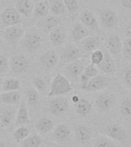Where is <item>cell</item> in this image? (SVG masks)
Segmentation results:
<instances>
[{
	"label": "cell",
	"instance_id": "cell-34",
	"mask_svg": "<svg viewBox=\"0 0 131 147\" xmlns=\"http://www.w3.org/2000/svg\"><path fill=\"white\" fill-rule=\"evenodd\" d=\"M120 112L126 117H131V97L124 99L120 105Z\"/></svg>",
	"mask_w": 131,
	"mask_h": 147
},
{
	"label": "cell",
	"instance_id": "cell-27",
	"mask_svg": "<svg viewBox=\"0 0 131 147\" xmlns=\"http://www.w3.org/2000/svg\"><path fill=\"white\" fill-rule=\"evenodd\" d=\"M49 10H50V4L49 2L46 0L38 2L34 8V15L37 17H45L48 15Z\"/></svg>",
	"mask_w": 131,
	"mask_h": 147
},
{
	"label": "cell",
	"instance_id": "cell-6",
	"mask_svg": "<svg viewBox=\"0 0 131 147\" xmlns=\"http://www.w3.org/2000/svg\"><path fill=\"white\" fill-rule=\"evenodd\" d=\"M24 34H25V31L22 28L17 25H13L7 28L6 30L5 31L4 36L5 40L10 45H14L22 38Z\"/></svg>",
	"mask_w": 131,
	"mask_h": 147
},
{
	"label": "cell",
	"instance_id": "cell-49",
	"mask_svg": "<svg viewBox=\"0 0 131 147\" xmlns=\"http://www.w3.org/2000/svg\"><path fill=\"white\" fill-rule=\"evenodd\" d=\"M2 84V79L0 78V85Z\"/></svg>",
	"mask_w": 131,
	"mask_h": 147
},
{
	"label": "cell",
	"instance_id": "cell-32",
	"mask_svg": "<svg viewBox=\"0 0 131 147\" xmlns=\"http://www.w3.org/2000/svg\"><path fill=\"white\" fill-rule=\"evenodd\" d=\"M29 136V130L26 127L22 126H20L19 127L16 129L13 133L14 139L17 141H22L24 140L25 138H27Z\"/></svg>",
	"mask_w": 131,
	"mask_h": 147
},
{
	"label": "cell",
	"instance_id": "cell-33",
	"mask_svg": "<svg viewBox=\"0 0 131 147\" xmlns=\"http://www.w3.org/2000/svg\"><path fill=\"white\" fill-rule=\"evenodd\" d=\"M32 84L38 93H45L47 90V83L41 77H36L32 80Z\"/></svg>",
	"mask_w": 131,
	"mask_h": 147
},
{
	"label": "cell",
	"instance_id": "cell-14",
	"mask_svg": "<svg viewBox=\"0 0 131 147\" xmlns=\"http://www.w3.org/2000/svg\"><path fill=\"white\" fill-rule=\"evenodd\" d=\"M101 20L102 25L105 28L114 27L117 23V16L111 9H103L101 12Z\"/></svg>",
	"mask_w": 131,
	"mask_h": 147
},
{
	"label": "cell",
	"instance_id": "cell-31",
	"mask_svg": "<svg viewBox=\"0 0 131 147\" xmlns=\"http://www.w3.org/2000/svg\"><path fill=\"white\" fill-rule=\"evenodd\" d=\"M14 117V113L11 110H5L0 114V123L2 127H6L11 123Z\"/></svg>",
	"mask_w": 131,
	"mask_h": 147
},
{
	"label": "cell",
	"instance_id": "cell-29",
	"mask_svg": "<svg viewBox=\"0 0 131 147\" xmlns=\"http://www.w3.org/2000/svg\"><path fill=\"white\" fill-rule=\"evenodd\" d=\"M49 4H50L51 11L55 16L63 15L66 11L64 0H49Z\"/></svg>",
	"mask_w": 131,
	"mask_h": 147
},
{
	"label": "cell",
	"instance_id": "cell-38",
	"mask_svg": "<svg viewBox=\"0 0 131 147\" xmlns=\"http://www.w3.org/2000/svg\"><path fill=\"white\" fill-rule=\"evenodd\" d=\"M103 58V53L102 51L97 49L94 51H93L90 55V61H91V64L94 65H98Z\"/></svg>",
	"mask_w": 131,
	"mask_h": 147
},
{
	"label": "cell",
	"instance_id": "cell-41",
	"mask_svg": "<svg viewBox=\"0 0 131 147\" xmlns=\"http://www.w3.org/2000/svg\"><path fill=\"white\" fill-rule=\"evenodd\" d=\"M96 147H116V146L109 138L103 136L97 140Z\"/></svg>",
	"mask_w": 131,
	"mask_h": 147
},
{
	"label": "cell",
	"instance_id": "cell-13",
	"mask_svg": "<svg viewBox=\"0 0 131 147\" xmlns=\"http://www.w3.org/2000/svg\"><path fill=\"white\" fill-rule=\"evenodd\" d=\"M107 47L112 55L118 56L121 54L123 50V43L117 34H110L107 38Z\"/></svg>",
	"mask_w": 131,
	"mask_h": 147
},
{
	"label": "cell",
	"instance_id": "cell-42",
	"mask_svg": "<svg viewBox=\"0 0 131 147\" xmlns=\"http://www.w3.org/2000/svg\"><path fill=\"white\" fill-rule=\"evenodd\" d=\"M9 68V61L8 58L3 55H0V74L5 73Z\"/></svg>",
	"mask_w": 131,
	"mask_h": 147
},
{
	"label": "cell",
	"instance_id": "cell-25",
	"mask_svg": "<svg viewBox=\"0 0 131 147\" xmlns=\"http://www.w3.org/2000/svg\"><path fill=\"white\" fill-rule=\"evenodd\" d=\"M49 39L54 45H60L65 39V33L59 28H55L50 32Z\"/></svg>",
	"mask_w": 131,
	"mask_h": 147
},
{
	"label": "cell",
	"instance_id": "cell-36",
	"mask_svg": "<svg viewBox=\"0 0 131 147\" xmlns=\"http://www.w3.org/2000/svg\"><path fill=\"white\" fill-rule=\"evenodd\" d=\"M61 23V18L55 16H48L45 19V26L48 29H53Z\"/></svg>",
	"mask_w": 131,
	"mask_h": 147
},
{
	"label": "cell",
	"instance_id": "cell-39",
	"mask_svg": "<svg viewBox=\"0 0 131 147\" xmlns=\"http://www.w3.org/2000/svg\"><path fill=\"white\" fill-rule=\"evenodd\" d=\"M82 73L87 76V78H89L90 79H91L92 78H94V77H95L96 75H97L99 74V72L97 68L95 67V65L93 64H90L85 67L84 70V71H83Z\"/></svg>",
	"mask_w": 131,
	"mask_h": 147
},
{
	"label": "cell",
	"instance_id": "cell-8",
	"mask_svg": "<svg viewBox=\"0 0 131 147\" xmlns=\"http://www.w3.org/2000/svg\"><path fill=\"white\" fill-rule=\"evenodd\" d=\"M84 60L78 59L74 61L70 62L66 67V73L70 78L74 80H78L80 78V74H82L85 68Z\"/></svg>",
	"mask_w": 131,
	"mask_h": 147
},
{
	"label": "cell",
	"instance_id": "cell-23",
	"mask_svg": "<svg viewBox=\"0 0 131 147\" xmlns=\"http://www.w3.org/2000/svg\"><path fill=\"white\" fill-rule=\"evenodd\" d=\"M76 113L80 116L85 117L89 114L92 110V104L85 98L80 97L79 100L75 103Z\"/></svg>",
	"mask_w": 131,
	"mask_h": 147
},
{
	"label": "cell",
	"instance_id": "cell-26",
	"mask_svg": "<svg viewBox=\"0 0 131 147\" xmlns=\"http://www.w3.org/2000/svg\"><path fill=\"white\" fill-rule=\"evenodd\" d=\"M75 134L78 140L81 143H84L89 141L91 136L90 129L84 125L77 126V128L75 129Z\"/></svg>",
	"mask_w": 131,
	"mask_h": 147
},
{
	"label": "cell",
	"instance_id": "cell-46",
	"mask_svg": "<svg viewBox=\"0 0 131 147\" xmlns=\"http://www.w3.org/2000/svg\"><path fill=\"white\" fill-rule=\"evenodd\" d=\"M79 99H80V97H79V96H74L73 98H72V100L74 101V103H77L78 100H79Z\"/></svg>",
	"mask_w": 131,
	"mask_h": 147
},
{
	"label": "cell",
	"instance_id": "cell-19",
	"mask_svg": "<svg viewBox=\"0 0 131 147\" xmlns=\"http://www.w3.org/2000/svg\"><path fill=\"white\" fill-rule=\"evenodd\" d=\"M30 118L28 112L27 107L25 104V100H22L19 104L18 113L16 116V126H22L24 124H27L29 123Z\"/></svg>",
	"mask_w": 131,
	"mask_h": 147
},
{
	"label": "cell",
	"instance_id": "cell-5",
	"mask_svg": "<svg viewBox=\"0 0 131 147\" xmlns=\"http://www.w3.org/2000/svg\"><path fill=\"white\" fill-rule=\"evenodd\" d=\"M9 67L12 72L20 74L25 73L28 69L29 61L23 55H16V56H13L10 59Z\"/></svg>",
	"mask_w": 131,
	"mask_h": 147
},
{
	"label": "cell",
	"instance_id": "cell-18",
	"mask_svg": "<svg viewBox=\"0 0 131 147\" xmlns=\"http://www.w3.org/2000/svg\"><path fill=\"white\" fill-rule=\"evenodd\" d=\"M80 41L83 50L86 52H93L101 45V40L97 36H87Z\"/></svg>",
	"mask_w": 131,
	"mask_h": 147
},
{
	"label": "cell",
	"instance_id": "cell-28",
	"mask_svg": "<svg viewBox=\"0 0 131 147\" xmlns=\"http://www.w3.org/2000/svg\"><path fill=\"white\" fill-rule=\"evenodd\" d=\"M21 88V83L17 78H8L2 83V91H13L19 90Z\"/></svg>",
	"mask_w": 131,
	"mask_h": 147
},
{
	"label": "cell",
	"instance_id": "cell-12",
	"mask_svg": "<svg viewBox=\"0 0 131 147\" xmlns=\"http://www.w3.org/2000/svg\"><path fill=\"white\" fill-rule=\"evenodd\" d=\"M80 21L83 25H84L89 30L97 31L99 29V23L89 10H84L80 15Z\"/></svg>",
	"mask_w": 131,
	"mask_h": 147
},
{
	"label": "cell",
	"instance_id": "cell-15",
	"mask_svg": "<svg viewBox=\"0 0 131 147\" xmlns=\"http://www.w3.org/2000/svg\"><path fill=\"white\" fill-rule=\"evenodd\" d=\"M97 66L105 74H113L116 71L115 60L107 51L103 53V61Z\"/></svg>",
	"mask_w": 131,
	"mask_h": 147
},
{
	"label": "cell",
	"instance_id": "cell-17",
	"mask_svg": "<svg viewBox=\"0 0 131 147\" xmlns=\"http://www.w3.org/2000/svg\"><path fill=\"white\" fill-rule=\"evenodd\" d=\"M89 29L81 22H77L71 31V36L74 41H80L89 36Z\"/></svg>",
	"mask_w": 131,
	"mask_h": 147
},
{
	"label": "cell",
	"instance_id": "cell-10",
	"mask_svg": "<svg viewBox=\"0 0 131 147\" xmlns=\"http://www.w3.org/2000/svg\"><path fill=\"white\" fill-rule=\"evenodd\" d=\"M116 103L115 96L109 93H103L100 94L96 100V104L100 110L103 111L110 110L114 107Z\"/></svg>",
	"mask_w": 131,
	"mask_h": 147
},
{
	"label": "cell",
	"instance_id": "cell-22",
	"mask_svg": "<svg viewBox=\"0 0 131 147\" xmlns=\"http://www.w3.org/2000/svg\"><path fill=\"white\" fill-rule=\"evenodd\" d=\"M70 129L68 126L64 124H59L58 126L55 127L53 136L55 140L58 142H64L68 140L70 136Z\"/></svg>",
	"mask_w": 131,
	"mask_h": 147
},
{
	"label": "cell",
	"instance_id": "cell-48",
	"mask_svg": "<svg viewBox=\"0 0 131 147\" xmlns=\"http://www.w3.org/2000/svg\"><path fill=\"white\" fill-rule=\"evenodd\" d=\"M32 1H34V2H40V1H42V0H32Z\"/></svg>",
	"mask_w": 131,
	"mask_h": 147
},
{
	"label": "cell",
	"instance_id": "cell-16",
	"mask_svg": "<svg viewBox=\"0 0 131 147\" xmlns=\"http://www.w3.org/2000/svg\"><path fill=\"white\" fill-rule=\"evenodd\" d=\"M82 56L80 49L74 45H68L62 53L61 58L66 62H72L80 59Z\"/></svg>",
	"mask_w": 131,
	"mask_h": 147
},
{
	"label": "cell",
	"instance_id": "cell-47",
	"mask_svg": "<svg viewBox=\"0 0 131 147\" xmlns=\"http://www.w3.org/2000/svg\"><path fill=\"white\" fill-rule=\"evenodd\" d=\"M0 147H5L4 146V144H2V142H0Z\"/></svg>",
	"mask_w": 131,
	"mask_h": 147
},
{
	"label": "cell",
	"instance_id": "cell-40",
	"mask_svg": "<svg viewBox=\"0 0 131 147\" xmlns=\"http://www.w3.org/2000/svg\"><path fill=\"white\" fill-rule=\"evenodd\" d=\"M122 52L126 58L130 60L131 59V38H127L124 41Z\"/></svg>",
	"mask_w": 131,
	"mask_h": 147
},
{
	"label": "cell",
	"instance_id": "cell-45",
	"mask_svg": "<svg viewBox=\"0 0 131 147\" xmlns=\"http://www.w3.org/2000/svg\"><path fill=\"white\" fill-rule=\"evenodd\" d=\"M125 35L127 38H131V24L126 27V30H125Z\"/></svg>",
	"mask_w": 131,
	"mask_h": 147
},
{
	"label": "cell",
	"instance_id": "cell-24",
	"mask_svg": "<svg viewBox=\"0 0 131 147\" xmlns=\"http://www.w3.org/2000/svg\"><path fill=\"white\" fill-rule=\"evenodd\" d=\"M55 124L51 119L42 117L35 123V128L41 133H48L54 129Z\"/></svg>",
	"mask_w": 131,
	"mask_h": 147
},
{
	"label": "cell",
	"instance_id": "cell-43",
	"mask_svg": "<svg viewBox=\"0 0 131 147\" xmlns=\"http://www.w3.org/2000/svg\"><path fill=\"white\" fill-rule=\"evenodd\" d=\"M124 80L126 81V84L131 87V69H129L125 72Z\"/></svg>",
	"mask_w": 131,
	"mask_h": 147
},
{
	"label": "cell",
	"instance_id": "cell-44",
	"mask_svg": "<svg viewBox=\"0 0 131 147\" xmlns=\"http://www.w3.org/2000/svg\"><path fill=\"white\" fill-rule=\"evenodd\" d=\"M120 2L125 8L131 9V0H120Z\"/></svg>",
	"mask_w": 131,
	"mask_h": 147
},
{
	"label": "cell",
	"instance_id": "cell-21",
	"mask_svg": "<svg viewBox=\"0 0 131 147\" xmlns=\"http://www.w3.org/2000/svg\"><path fill=\"white\" fill-rule=\"evenodd\" d=\"M34 8V5L31 0H18L16 3V10L25 16H29Z\"/></svg>",
	"mask_w": 131,
	"mask_h": 147
},
{
	"label": "cell",
	"instance_id": "cell-7",
	"mask_svg": "<svg viewBox=\"0 0 131 147\" xmlns=\"http://www.w3.org/2000/svg\"><path fill=\"white\" fill-rule=\"evenodd\" d=\"M42 38L37 32H29L23 38L22 45L28 51L36 50L41 45Z\"/></svg>",
	"mask_w": 131,
	"mask_h": 147
},
{
	"label": "cell",
	"instance_id": "cell-35",
	"mask_svg": "<svg viewBox=\"0 0 131 147\" xmlns=\"http://www.w3.org/2000/svg\"><path fill=\"white\" fill-rule=\"evenodd\" d=\"M26 97H27L28 102L31 105L36 104L39 100V94L38 92L36 89L31 88L27 90L26 91Z\"/></svg>",
	"mask_w": 131,
	"mask_h": 147
},
{
	"label": "cell",
	"instance_id": "cell-11",
	"mask_svg": "<svg viewBox=\"0 0 131 147\" xmlns=\"http://www.w3.org/2000/svg\"><path fill=\"white\" fill-rule=\"evenodd\" d=\"M40 62L45 68L52 69L57 66L59 61V55L55 50H49L41 55L40 58Z\"/></svg>",
	"mask_w": 131,
	"mask_h": 147
},
{
	"label": "cell",
	"instance_id": "cell-30",
	"mask_svg": "<svg viewBox=\"0 0 131 147\" xmlns=\"http://www.w3.org/2000/svg\"><path fill=\"white\" fill-rule=\"evenodd\" d=\"M43 140L39 136L32 135L28 136L23 140V146L24 147H38L42 143Z\"/></svg>",
	"mask_w": 131,
	"mask_h": 147
},
{
	"label": "cell",
	"instance_id": "cell-3",
	"mask_svg": "<svg viewBox=\"0 0 131 147\" xmlns=\"http://www.w3.org/2000/svg\"><path fill=\"white\" fill-rule=\"evenodd\" d=\"M69 103L68 100L64 96H55L49 103V110L50 112L54 115L58 116L61 115L68 111Z\"/></svg>",
	"mask_w": 131,
	"mask_h": 147
},
{
	"label": "cell",
	"instance_id": "cell-9",
	"mask_svg": "<svg viewBox=\"0 0 131 147\" xmlns=\"http://www.w3.org/2000/svg\"><path fill=\"white\" fill-rule=\"evenodd\" d=\"M106 135L110 139L116 140L117 142H124L126 141L127 135L124 129L121 126L116 124H110L105 129Z\"/></svg>",
	"mask_w": 131,
	"mask_h": 147
},
{
	"label": "cell",
	"instance_id": "cell-50",
	"mask_svg": "<svg viewBox=\"0 0 131 147\" xmlns=\"http://www.w3.org/2000/svg\"><path fill=\"white\" fill-rule=\"evenodd\" d=\"M0 48H1V42H0Z\"/></svg>",
	"mask_w": 131,
	"mask_h": 147
},
{
	"label": "cell",
	"instance_id": "cell-4",
	"mask_svg": "<svg viewBox=\"0 0 131 147\" xmlns=\"http://www.w3.org/2000/svg\"><path fill=\"white\" fill-rule=\"evenodd\" d=\"M0 17L3 24L8 27L18 25L21 22L19 12L16 10V9L12 7H9L3 10L0 15Z\"/></svg>",
	"mask_w": 131,
	"mask_h": 147
},
{
	"label": "cell",
	"instance_id": "cell-2",
	"mask_svg": "<svg viewBox=\"0 0 131 147\" xmlns=\"http://www.w3.org/2000/svg\"><path fill=\"white\" fill-rule=\"evenodd\" d=\"M110 84V78L103 74H97L89 80L83 90L86 92H96L103 90Z\"/></svg>",
	"mask_w": 131,
	"mask_h": 147
},
{
	"label": "cell",
	"instance_id": "cell-20",
	"mask_svg": "<svg viewBox=\"0 0 131 147\" xmlns=\"http://www.w3.org/2000/svg\"><path fill=\"white\" fill-rule=\"evenodd\" d=\"M1 100L5 104L16 105L21 102V94L18 90L3 92L1 94Z\"/></svg>",
	"mask_w": 131,
	"mask_h": 147
},
{
	"label": "cell",
	"instance_id": "cell-37",
	"mask_svg": "<svg viewBox=\"0 0 131 147\" xmlns=\"http://www.w3.org/2000/svg\"><path fill=\"white\" fill-rule=\"evenodd\" d=\"M64 3L70 13H75L79 9V4L77 0H64Z\"/></svg>",
	"mask_w": 131,
	"mask_h": 147
},
{
	"label": "cell",
	"instance_id": "cell-1",
	"mask_svg": "<svg viewBox=\"0 0 131 147\" xmlns=\"http://www.w3.org/2000/svg\"><path fill=\"white\" fill-rule=\"evenodd\" d=\"M71 90L72 87L68 79L61 74H57L51 80L48 95L49 96H62L69 93Z\"/></svg>",
	"mask_w": 131,
	"mask_h": 147
}]
</instances>
